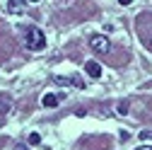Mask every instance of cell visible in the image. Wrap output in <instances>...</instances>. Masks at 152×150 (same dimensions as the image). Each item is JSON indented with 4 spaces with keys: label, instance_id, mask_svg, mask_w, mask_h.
I'll list each match as a JSON object with an SVG mask.
<instances>
[{
    "label": "cell",
    "instance_id": "cell-10",
    "mask_svg": "<svg viewBox=\"0 0 152 150\" xmlns=\"http://www.w3.org/2000/svg\"><path fill=\"white\" fill-rule=\"evenodd\" d=\"M15 150H27V145H22V143H17V145H15Z\"/></svg>",
    "mask_w": 152,
    "mask_h": 150
},
{
    "label": "cell",
    "instance_id": "cell-3",
    "mask_svg": "<svg viewBox=\"0 0 152 150\" xmlns=\"http://www.w3.org/2000/svg\"><path fill=\"white\" fill-rule=\"evenodd\" d=\"M85 73L89 75V78H99V75H102V65L94 63V61H87L85 63Z\"/></svg>",
    "mask_w": 152,
    "mask_h": 150
},
{
    "label": "cell",
    "instance_id": "cell-2",
    "mask_svg": "<svg viewBox=\"0 0 152 150\" xmlns=\"http://www.w3.org/2000/svg\"><path fill=\"white\" fill-rule=\"evenodd\" d=\"M89 46L97 51V53H109V51H111V41L106 39V36H102V34L89 36Z\"/></svg>",
    "mask_w": 152,
    "mask_h": 150
},
{
    "label": "cell",
    "instance_id": "cell-8",
    "mask_svg": "<svg viewBox=\"0 0 152 150\" xmlns=\"http://www.w3.org/2000/svg\"><path fill=\"white\" fill-rule=\"evenodd\" d=\"M140 138H142V140H147V138H152V131H147V128H145V131H140Z\"/></svg>",
    "mask_w": 152,
    "mask_h": 150
},
{
    "label": "cell",
    "instance_id": "cell-5",
    "mask_svg": "<svg viewBox=\"0 0 152 150\" xmlns=\"http://www.w3.org/2000/svg\"><path fill=\"white\" fill-rule=\"evenodd\" d=\"M7 10H10L12 15H22V12H24V5L20 3V0H10V3H7Z\"/></svg>",
    "mask_w": 152,
    "mask_h": 150
},
{
    "label": "cell",
    "instance_id": "cell-4",
    "mask_svg": "<svg viewBox=\"0 0 152 150\" xmlns=\"http://www.w3.org/2000/svg\"><path fill=\"white\" fill-rule=\"evenodd\" d=\"M58 102H61V97H58V95H51V92L44 95V99H41L44 107H58Z\"/></svg>",
    "mask_w": 152,
    "mask_h": 150
},
{
    "label": "cell",
    "instance_id": "cell-11",
    "mask_svg": "<svg viewBox=\"0 0 152 150\" xmlns=\"http://www.w3.org/2000/svg\"><path fill=\"white\" fill-rule=\"evenodd\" d=\"M135 150H152V145H140V148H135Z\"/></svg>",
    "mask_w": 152,
    "mask_h": 150
},
{
    "label": "cell",
    "instance_id": "cell-7",
    "mask_svg": "<svg viewBox=\"0 0 152 150\" xmlns=\"http://www.w3.org/2000/svg\"><path fill=\"white\" fill-rule=\"evenodd\" d=\"M27 140H29V145H39V143H41V136H39V133H29Z\"/></svg>",
    "mask_w": 152,
    "mask_h": 150
},
{
    "label": "cell",
    "instance_id": "cell-1",
    "mask_svg": "<svg viewBox=\"0 0 152 150\" xmlns=\"http://www.w3.org/2000/svg\"><path fill=\"white\" fill-rule=\"evenodd\" d=\"M46 46V36H44V32L39 29V27H29L27 29V49H31V51H41Z\"/></svg>",
    "mask_w": 152,
    "mask_h": 150
},
{
    "label": "cell",
    "instance_id": "cell-13",
    "mask_svg": "<svg viewBox=\"0 0 152 150\" xmlns=\"http://www.w3.org/2000/svg\"><path fill=\"white\" fill-rule=\"evenodd\" d=\"M29 3H39V0H29Z\"/></svg>",
    "mask_w": 152,
    "mask_h": 150
},
{
    "label": "cell",
    "instance_id": "cell-12",
    "mask_svg": "<svg viewBox=\"0 0 152 150\" xmlns=\"http://www.w3.org/2000/svg\"><path fill=\"white\" fill-rule=\"evenodd\" d=\"M118 3H121V5H130V3H133V0H118Z\"/></svg>",
    "mask_w": 152,
    "mask_h": 150
},
{
    "label": "cell",
    "instance_id": "cell-6",
    "mask_svg": "<svg viewBox=\"0 0 152 150\" xmlns=\"http://www.w3.org/2000/svg\"><path fill=\"white\" fill-rule=\"evenodd\" d=\"M10 107H12V99L7 95H0V114H7Z\"/></svg>",
    "mask_w": 152,
    "mask_h": 150
},
{
    "label": "cell",
    "instance_id": "cell-9",
    "mask_svg": "<svg viewBox=\"0 0 152 150\" xmlns=\"http://www.w3.org/2000/svg\"><path fill=\"white\" fill-rule=\"evenodd\" d=\"M142 44H145V46L152 51V36H145V39H142Z\"/></svg>",
    "mask_w": 152,
    "mask_h": 150
}]
</instances>
